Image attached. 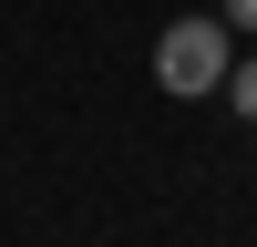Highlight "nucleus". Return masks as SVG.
Segmentation results:
<instances>
[{
  "mask_svg": "<svg viewBox=\"0 0 257 247\" xmlns=\"http://www.w3.org/2000/svg\"><path fill=\"white\" fill-rule=\"evenodd\" d=\"M226 21H165V41H155V82L175 103H206V93H226Z\"/></svg>",
  "mask_w": 257,
  "mask_h": 247,
  "instance_id": "f257e3e1",
  "label": "nucleus"
},
{
  "mask_svg": "<svg viewBox=\"0 0 257 247\" xmlns=\"http://www.w3.org/2000/svg\"><path fill=\"white\" fill-rule=\"evenodd\" d=\"M226 31H257V0H226Z\"/></svg>",
  "mask_w": 257,
  "mask_h": 247,
  "instance_id": "7ed1b4c3",
  "label": "nucleus"
},
{
  "mask_svg": "<svg viewBox=\"0 0 257 247\" xmlns=\"http://www.w3.org/2000/svg\"><path fill=\"white\" fill-rule=\"evenodd\" d=\"M226 103H237V113L257 124V52H247V62H226Z\"/></svg>",
  "mask_w": 257,
  "mask_h": 247,
  "instance_id": "f03ea898",
  "label": "nucleus"
}]
</instances>
